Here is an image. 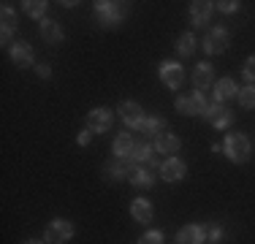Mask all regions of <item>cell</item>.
Instances as JSON below:
<instances>
[{
  "mask_svg": "<svg viewBox=\"0 0 255 244\" xmlns=\"http://www.w3.org/2000/svg\"><path fill=\"white\" fill-rule=\"evenodd\" d=\"M250 141H247L245 133H228L226 141H223V152H226V157L231 163H236V166H242V163L250 160Z\"/></svg>",
  "mask_w": 255,
  "mask_h": 244,
  "instance_id": "obj_1",
  "label": "cell"
},
{
  "mask_svg": "<svg viewBox=\"0 0 255 244\" xmlns=\"http://www.w3.org/2000/svg\"><path fill=\"white\" fill-rule=\"evenodd\" d=\"M93 5H95V14H98L103 27H114V24L123 22L125 14H128L125 3H114V0H98V3H93Z\"/></svg>",
  "mask_w": 255,
  "mask_h": 244,
  "instance_id": "obj_2",
  "label": "cell"
},
{
  "mask_svg": "<svg viewBox=\"0 0 255 244\" xmlns=\"http://www.w3.org/2000/svg\"><path fill=\"white\" fill-rule=\"evenodd\" d=\"M206 109H209V103H206V98L201 93L177 95V112L185 114V117H201V114H206Z\"/></svg>",
  "mask_w": 255,
  "mask_h": 244,
  "instance_id": "obj_3",
  "label": "cell"
},
{
  "mask_svg": "<svg viewBox=\"0 0 255 244\" xmlns=\"http://www.w3.org/2000/svg\"><path fill=\"white\" fill-rule=\"evenodd\" d=\"M71 239H74V223H71V220L57 217V220H52V223L46 225V231H44V242L46 244H65Z\"/></svg>",
  "mask_w": 255,
  "mask_h": 244,
  "instance_id": "obj_4",
  "label": "cell"
},
{
  "mask_svg": "<svg viewBox=\"0 0 255 244\" xmlns=\"http://www.w3.org/2000/svg\"><path fill=\"white\" fill-rule=\"evenodd\" d=\"M117 114H120V120L125 122L128 127H138L141 130V125H144V109L138 106L136 101H123L120 103V109H117Z\"/></svg>",
  "mask_w": 255,
  "mask_h": 244,
  "instance_id": "obj_5",
  "label": "cell"
},
{
  "mask_svg": "<svg viewBox=\"0 0 255 244\" xmlns=\"http://www.w3.org/2000/svg\"><path fill=\"white\" fill-rule=\"evenodd\" d=\"M228 41H231V35H228L226 27H212L209 33H206V38H204V52L223 54L228 49Z\"/></svg>",
  "mask_w": 255,
  "mask_h": 244,
  "instance_id": "obj_6",
  "label": "cell"
},
{
  "mask_svg": "<svg viewBox=\"0 0 255 244\" xmlns=\"http://www.w3.org/2000/svg\"><path fill=\"white\" fill-rule=\"evenodd\" d=\"M160 82L166 84L168 90H179L182 87V82H185V68H182L179 63H160Z\"/></svg>",
  "mask_w": 255,
  "mask_h": 244,
  "instance_id": "obj_7",
  "label": "cell"
},
{
  "mask_svg": "<svg viewBox=\"0 0 255 244\" xmlns=\"http://www.w3.org/2000/svg\"><path fill=\"white\" fill-rule=\"evenodd\" d=\"M112 120H114V114L109 112L106 106H95V109H90V114H87V127L93 133H106L109 127H112Z\"/></svg>",
  "mask_w": 255,
  "mask_h": 244,
  "instance_id": "obj_8",
  "label": "cell"
},
{
  "mask_svg": "<svg viewBox=\"0 0 255 244\" xmlns=\"http://www.w3.org/2000/svg\"><path fill=\"white\" fill-rule=\"evenodd\" d=\"M204 117L209 120V125H212V127L223 130V127H228L231 122H234V112H231V109H226L223 103H212V106L206 109Z\"/></svg>",
  "mask_w": 255,
  "mask_h": 244,
  "instance_id": "obj_9",
  "label": "cell"
},
{
  "mask_svg": "<svg viewBox=\"0 0 255 244\" xmlns=\"http://www.w3.org/2000/svg\"><path fill=\"white\" fill-rule=\"evenodd\" d=\"M128 168H133V166H157V160L152 157V146L149 144H136L133 146V152H130V157H128Z\"/></svg>",
  "mask_w": 255,
  "mask_h": 244,
  "instance_id": "obj_10",
  "label": "cell"
},
{
  "mask_svg": "<svg viewBox=\"0 0 255 244\" xmlns=\"http://www.w3.org/2000/svg\"><path fill=\"white\" fill-rule=\"evenodd\" d=\"M8 54H11V60H14L16 65H33L35 60H33V46L27 44V41H14L11 44V49H8Z\"/></svg>",
  "mask_w": 255,
  "mask_h": 244,
  "instance_id": "obj_11",
  "label": "cell"
},
{
  "mask_svg": "<svg viewBox=\"0 0 255 244\" xmlns=\"http://www.w3.org/2000/svg\"><path fill=\"white\" fill-rule=\"evenodd\" d=\"M206 228L201 225H182L177 231V244H204Z\"/></svg>",
  "mask_w": 255,
  "mask_h": 244,
  "instance_id": "obj_12",
  "label": "cell"
},
{
  "mask_svg": "<svg viewBox=\"0 0 255 244\" xmlns=\"http://www.w3.org/2000/svg\"><path fill=\"white\" fill-rule=\"evenodd\" d=\"M212 11H215V3L196 0V3H190V22L198 24V27H204V24H209V19H212Z\"/></svg>",
  "mask_w": 255,
  "mask_h": 244,
  "instance_id": "obj_13",
  "label": "cell"
},
{
  "mask_svg": "<svg viewBox=\"0 0 255 244\" xmlns=\"http://www.w3.org/2000/svg\"><path fill=\"white\" fill-rule=\"evenodd\" d=\"M160 174H163V179H166V182H179V179H185L187 166L182 160H177V157H168V160L160 166Z\"/></svg>",
  "mask_w": 255,
  "mask_h": 244,
  "instance_id": "obj_14",
  "label": "cell"
},
{
  "mask_svg": "<svg viewBox=\"0 0 255 244\" xmlns=\"http://www.w3.org/2000/svg\"><path fill=\"white\" fill-rule=\"evenodd\" d=\"M179 146H182V141L174 136V133H163V136L155 138V149L160 152V155H166V157H174L179 152Z\"/></svg>",
  "mask_w": 255,
  "mask_h": 244,
  "instance_id": "obj_15",
  "label": "cell"
},
{
  "mask_svg": "<svg viewBox=\"0 0 255 244\" xmlns=\"http://www.w3.org/2000/svg\"><path fill=\"white\" fill-rule=\"evenodd\" d=\"M128 179H130V185L133 187H138V190H144V187H152L155 185V179H152V174H149L144 166H133V168H128Z\"/></svg>",
  "mask_w": 255,
  "mask_h": 244,
  "instance_id": "obj_16",
  "label": "cell"
},
{
  "mask_svg": "<svg viewBox=\"0 0 255 244\" xmlns=\"http://www.w3.org/2000/svg\"><path fill=\"white\" fill-rule=\"evenodd\" d=\"M212 82H215V68H212L209 63H198L196 71H193V84H196V90L212 87Z\"/></svg>",
  "mask_w": 255,
  "mask_h": 244,
  "instance_id": "obj_17",
  "label": "cell"
},
{
  "mask_svg": "<svg viewBox=\"0 0 255 244\" xmlns=\"http://www.w3.org/2000/svg\"><path fill=\"white\" fill-rule=\"evenodd\" d=\"M236 95H239V87H236L234 79H217V82H215L217 103H226V101H231V98H236Z\"/></svg>",
  "mask_w": 255,
  "mask_h": 244,
  "instance_id": "obj_18",
  "label": "cell"
},
{
  "mask_svg": "<svg viewBox=\"0 0 255 244\" xmlns=\"http://www.w3.org/2000/svg\"><path fill=\"white\" fill-rule=\"evenodd\" d=\"M130 215H133V220H136V223H149V220H152V204H149L147 198H136L130 204Z\"/></svg>",
  "mask_w": 255,
  "mask_h": 244,
  "instance_id": "obj_19",
  "label": "cell"
},
{
  "mask_svg": "<svg viewBox=\"0 0 255 244\" xmlns=\"http://www.w3.org/2000/svg\"><path fill=\"white\" fill-rule=\"evenodd\" d=\"M133 146H136V141H133V136H128V133L123 130L117 138H114V157H120V160H128L130 157V152H133Z\"/></svg>",
  "mask_w": 255,
  "mask_h": 244,
  "instance_id": "obj_20",
  "label": "cell"
},
{
  "mask_svg": "<svg viewBox=\"0 0 255 244\" xmlns=\"http://www.w3.org/2000/svg\"><path fill=\"white\" fill-rule=\"evenodd\" d=\"M41 38H44L46 44H60V41L65 38V33H63V27H60L57 22L44 19V22H41Z\"/></svg>",
  "mask_w": 255,
  "mask_h": 244,
  "instance_id": "obj_21",
  "label": "cell"
},
{
  "mask_svg": "<svg viewBox=\"0 0 255 244\" xmlns=\"http://www.w3.org/2000/svg\"><path fill=\"white\" fill-rule=\"evenodd\" d=\"M141 133L149 136V138H157V136H163V133H168V125H166L163 117H147L144 125H141Z\"/></svg>",
  "mask_w": 255,
  "mask_h": 244,
  "instance_id": "obj_22",
  "label": "cell"
},
{
  "mask_svg": "<svg viewBox=\"0 0 255 244\" xmlns=\"http://www.w3.org/2000/svg\"><path fill=\"white\" fill-rule=\"evenodd\" d=\"M103 174H106L112 182L125 179V176H128V163H125V160H120V157H112V160H109L106 166H103Z\"/></svg>",
  "mask_w": 255,
  "mask_h": 244,
  "instance_id": "obj_23",
  "label": "cell"
},
{
  "mask_svg": "<svg viewBox=\"0 0 255 244\" xmlns=\"http://www.w3.org/2000/svg\"><path fill=\"white\" fill-rule=\"evenodd\" d=\"M46 5H49L46 0H25V3H22V11H25L30 19H41V22H44Z\"/></svg>",
  "mask_w": 255,
  "mask_h": 244,
  "instance_id": "obj_24",
  "label": "cell"
},
{
  "mask_svg": "<svg viewBox=\"0 0 255 244\" xmlns=\"http://www.w3.org/2000/svg\"><path fill=\"white\" fill-rule=\"evenodd\" d=\"M177 52L182 57H187V54L196 52V38H193V33H182L179 41H177Z\"/></svg>",
  "mask_w": 255,
  "mask_h": 244,
  "instance_id": "obj_25",
  "label": "cell"
},
{
  "mask_svg": "<svg viewBox=\"0 0 255 244\" xmlns=\"http://www.w3.org/2000/svg\"><path fill=\"white\" fill-rule=\"evenodd\" d=\"M0 24H3V30H11V33L16 30V11L11 8V5H3V8H0Z\"/></svg>",
  "mask_w": 255,
  "mask_h": 244,
  "instance_id": "obj_26",
  "label": "cell"
},
{
  "mask_svg": "<svg viewBox=\"0 0 255 244\" xmlns=\"http://www.w3.org/2000/svg\"><path fill=\"white\" fill-rule=\"evenodd\" d=\"M236 98H239V106H242V109H255V87H253V84L242 87Z\"/></svg>",
  "mask_w": 255,
  "mask_h": 244,
  "instance_id": "obj_27",
  "label": "cell"
},
{
  "mask_svg": "<svg viewBox=\"0 0 255 244\" xmlns=\"http://www.w3.org/2000/svg\"><path fill=\"white\" fill-rule=\"evenodd\" d=\"M163 231H147V234L138 239V244H163Z\"/></svg>",
  "mask_w": 255,
  "mask_h": 244,
  "instance_id": "obj_28",
  "label": "cell"
},
{
  "mask_svg": "<svg viewBox=\"0 0 255 244\" xmlns=\"http://www.w3.org/2000/svg\"><path fill=\"white\" fill-rule=\"evenodd\" d=\"M242 3H236V0H220V3H215L217 11H223V14H236L239 11Z\"/></svg>",
  "mask_w": 255,
  "mask_h": 244,
  "instance_id": "obj_29",
  "label": "cell"
},
{
  "mask_svg": "<svg viewBox=\"0 0 255 244\" xmlns=\"http://www.w3.org/2000/svg\"><path fill=\"white\" fill-rule=\"evenodd\" d=\"M242 73H245V79H247V82H255V54H253V57H247L245 60V68H242Z\"/></svg>",
  "mask_w": 255,
  "mask_h": 244,
  "instance_id": "obj_30",
  "label": "cell"
},
{
  "mask_svg": "<svg viewBox=\"0 0 255 244\" xmlns=\"http://www.w3.org/2000/svg\"><path fill=\"white\" fill-rule=\"evenodd\" d=\"M90 141H93V130H90V127H87V130H79L76 144H79V146H87Z\"/></svg>",
  "mask_w": 255,
  "mask_h": 244,
  "instance_id": "obj_31",
  "label": "cell"
},
{
  "mask_svg": "<svg viewBox=\"0 0 255 244\" xmlns=\"http://www.w3.org/2000/svg\"><path fill=\"white\" fill-rule=\"evenodd\" d=\"M35 73H38L41 79H49V76H52V68H49V65L41 63V65H35Z\"/></svg>",
  "mask_w": 255,
  "mask_h": 244,
  "instance_id": "obj_32",
  "label": "cell"
},
{
  "mask_svg": "<svg viewBox=\"0 0 255 244\" xmlns=\"http://www.w3.org/2000/svg\"><path fill=\"white\" fill-rule=\"evenodd\" d=\"M206 236H209L212 242H217V239L223 236V231H220V228H209V231H206Z\"/></svg>",
  "mask_w": 255,
  "mask_h": 244,
  "instance_id": "obj_33",
  "label": "cell"
},
{
  "mask_svg": "<svg viewBox=\"0 0 255 244\" xmlns=\"http://www.w3.org/2000/svg\"><path fill=\"white\" fill-rule=\"evenodd\" d=\"M0 41H3V44H8V41H11V30H0Z\"/></svg>",
  "mask_w": 255,
  "mask_h": 244,
  "instance_id": "obj_34",
  "label": "cell"
},
{
  "mask_svg": "<svg viewBox=\"0 0 255 244\" xmlns=\"http://www.w3.org/2000/svg\"><path fill=\"white\" fill-rule=\"evenodd\" d=\"M22 244H46V242H38V239H27V242H22Z\"/></svg>",
  "mask_w": 255,
  "mask_h": 244,
  "instance_id": "obj_35",
  "label": "cell"
}]
</instances>
